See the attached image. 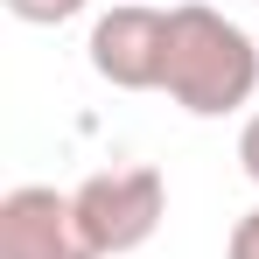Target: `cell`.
I'll return each instance as SVG.
<instances>
[{
	"instance_id": "3",
	"label": "cell",
	"mask_w": 259,
	"mask_h": 259,
	"mask_svg": "<svg viewBox=\"0 0 259 259\" xmlns=\"http://www.w3.org/2000/svg\"><path fill=\"white\" fill-rule=\"evenodd\" d=\"M91 70L112 91H161V70H168V14L161 7H112L91 21Z\"/></svg>"
},
{
	"instance_id": "1",
	"label": "cell",
	"mask_w": 259,
	"mask_h": 259,
	"mask_svg": "<svg viewBox=\"0 0 259 259\" xmlns=\"http://www.w3.org/2000/svg\"><path fill=\"white\" fill-rule=\"evenodd\" d=\"M161 91H168L182 112L196 119H224L238 105H252L259 91V42L224 21L203 0H182L168 7V70H161Z\"/></svg>"
},
{
	"instance_id": "6",
	"label": "cell",
	"mask_w": 259,
	"mask_h": 259,
	"mask_svg": "<svg viewBox=\"0 0 259 259\" xmlns=\"http://www.w3.org/2000/svg\"><path fill=\"white\" fill-rule=\"evenodd\" d=\"M231 259H259V210H245L238 224H231V245H224Z\"/></svg>"
},
{
	"instance_id": "5",
	"label": "cell",
	"mask_w": 259,
	"mask_h": 259,
	"mask_svg": "<svg viewBox=\"0 0 259 259\" xmlns=\"http://www.w3.org/2000/svg\"><path fill=\"white\" fill-rule=\"evenodd\" d=\"M91 0H7V14L14 21H28V28H56V21H70V14H84Z\"/></svg>"
},
{
	"instance_id": "2",
	"label": "cell",
	"mask_w": 259,
	"mask_h": 259,
	"mask_svg": "<svg viewBox=\"0 0 259 259\" xmlns=\"http://www.w3.org/2000/svg\"><path fill=\"white\" fill-rule=\"evenodd\" d=\"M70 203H77V224H84L91 252L98 259H126V252H140L161 231L168 182H161V168H98V175H84L70 189Z\"/></svg>"
},
{
	"instance_id": "7",
	"label": "cell",
	"mask_w": 259,
	"mask_h": 259,
	"mask_svg": "<svg viewBox=\"0 0 259 259\" xmlns=\"http://www.w3.org/2000/svg\"><path fill=\"white\" fill-rule=\"evenodd\" d=\"M238 168H245V175L259 182V112L245 119V133H238Z\"/></svg>"
},
{
	"instance_id": "4",
	"label": "cell",
	"mask_w": 259,
	"mask_h": 259,
	"mask_svg": "<svg viewBox=\"0 0 259 259\" xmlns=\"http://www.w3.org/2000/svg\"><path fill=\"white\" fill-rule=\"evenodd\" d=\"M0 259H98V252L84 245L77 203L63 189L21 182L0 196Z\"/></svg>"
}]
</instances>
